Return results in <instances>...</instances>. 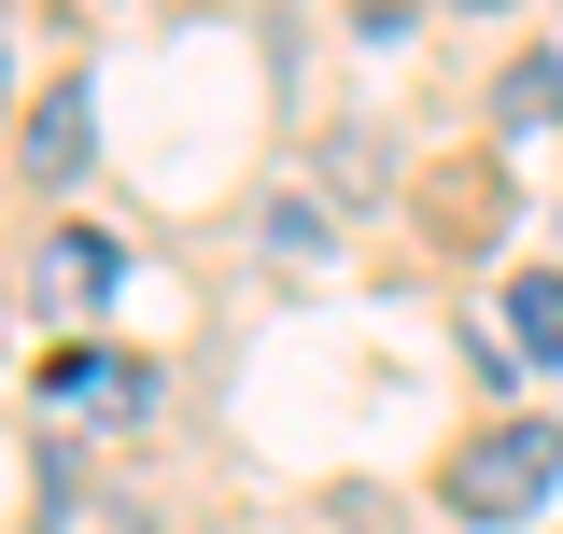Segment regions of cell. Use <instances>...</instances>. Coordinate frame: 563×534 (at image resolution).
<instances>
[{"label":"cell","instance_id":"cell-1","mask_svg":"<svg viewBox=\"0 0 563 534\" xmlns=\"http://www.w3.org/2000/svg\"><path fill=\"white\" fill-rule=\"evenodd\" d=\"M550 465H563L550 422H507V436H479V450L451 465V507H465V521H521V507L550 492Z\"/></svg>","mask_w":563,"mask_h":534},{"label":"cell","instance_id":"cell-2","mask_svg":"<svg viewBox=\"0 0 563 534\" xmlns=\"http://www.w3.org/2000/svg\"><path fill=\"white\" fill-rule=\"evenodd\" d=\"M14 155H29L43 183H85V155H99V99H85V85H57V99L29 113V141H14Z\"/></svg>","mask_w":563,"mask_h":534},{"label":"cell","instance_id":"cell-3","mask_svg":"<svg viewBox=\"0 0 563 534\" xmlns=\"http://www.w3.org/2000/svg\"><path fill=\"white\" fill-rule=\"evenodd\" d=\"M507 337H521V366H563V281H550V267L507 281Z\"/></svg>","mask_w":563,"mask_h":534},{"label":"cell","instance_id":"cell-4","mask_svg":"<svg viewBox=\"0 0 563 534\" xmlns=\"http://www.w3.org/2000/svg\"><path fill=\"white\" fill-rule=\"evenodd\" d=\"M99 281H113V240L57 225V240H43V296H99Z\"/></svg>","mask_w":563,"mask_h":534},{"label":"cell","instance_id":"cell-5","mask_svg":"<svg viewBox=\"0 0 563 534\" xmlns=\"http://www.w3.org/2000/svg\"><path fill=\"white\" fill-rule=\"evenodd\" d=\"M493 113H507V127H550V113H563V70H550V57H507Z\"/></svg>","mask_w":563,"mask_h":534},{"label":"cell","instance_id":"cell-6","mask_svg":"<svg viewBox=\"0 0 563 534\" xmlns=\"http://www.w3.org/2000/svg\"><path fill=\"white\" fill-rule=\"evenodd\" d=\"M268 254H282V267H324V211L282 198V211H268Z\"/></svg>","mask_w":563,"mask_h":534},{"label":"cell","instance_id":"cell-7","mask_svg":"<svg viewBox=\"0 0 563 534\" xmlns=\"http://www.w3.org/2000/svg\"><path fill=\"white\" fill-rule=\"evenodd\" d=\"M465 14H493V0H465Z\"/></svg>","mask_w":563,"mask_h":534}]
</instances>
